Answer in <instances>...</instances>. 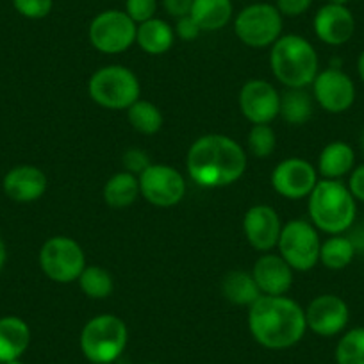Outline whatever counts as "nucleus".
<instances>
[{
    "instance_id": "1",
    "label": "nucleus",
    "mask_w": 364,
    "mask_h": 364,
    "mask_svg": "<svg viewBox=\"0 0 364 364\" xmlns=\"http://www.w3.org/2000/svg\"><path fill=\"white\" fill-rule=\"evenodd\" d=\"M248 328L264 348H291L307 331L306 311L284 295H261L248 307Z\"/></svg>"
},
{
    "instance_id": "2",
    "label": "nucleus",
    "mask_w": 364,
    "mask_h": 364,
    "mask_svg": "<svg viewBox=\"0 0 364 364\" xmlns=\"http://www.w3.org/2000/svg\"><path fill=\"white\" fill-rule=\"evenodd\" d=\"M186 166L198 186H229L247 170V154L229 136L205 134L191 145Z\"/></svg>"
},
{
    "instance_id": "3",
    "label": "nucleus",
    "mask_w": 364,
    "mask_h": 364,
    "mask_svg": "<svg viewBox=\"0 0 364 364\" xmlns=\"http://www.w3.org/2000/svg\"><path fill=\"white\" fill-rule=\"evenodd\" d=\"M311 223L331 234H343L353 225L357 216V200L341 181H318L309 195Z\"/></svg>"
},
{
    "instance_id": "4",
    "label": "nucleus",
    "mask_w": 364,
    "mask_h": 364,
    "mask_svg": "<svg viewBox=\"0 0 364 364\" xmlns=\"http://www.w3.org/2000/svg\"><path fill=\"white\" fill-rule=\"evenodd\" d=\"M269 65L286 87H307L318 75L316 50L299 34H286L272 45Z\"/></svg>"
},
{
    "instance_id": "5",
    "label": "nucleus",
    "mask_w": 364,
    "mask_h": 364,
    "mask_svg": "<svg viewBox=\"0 0 364 364\" xmlns=\"http://www.w3.org/2000/svg\"><path fill=\"white\" fill-rule=\"evenodd\" d=\"M129 331L122 318L100 314L91 318L80 332V350L90 363L111 364L124 353Z\"/></svg>"
},
{
    "instance_id": "6",
    "label": "nucleus",
    "mask_w": 364,
    "mask_h": 364,
    "mask_svg": "<svg viewBox=\"0 0 364 364\" xmlns=\"http://www.w3.org/2000/svg\"><path fill=\"white\" fill-rule=\"evenodd\" d=\"M87 91L93 102L106 109H129L139 99L141 86L132 70L122 65H109L91 75Z\"/></svg>"
},
{
    "instance_id": "7",
    "label": "nucleus",
    "mask_w": 364,
    "mask_h": 364,
    "mask_svg": "<svg viewBox=\"0 0 364 364\" xmlns=\"http://www.w3.org/2000/svg\"><path fill=\"white\" fill-rule=\"evenodd\" d=\"M277 247L279 255L293 272H309L320 261V236L316 227L306 220H291L282 225Z\"/></svg>"
},
{
    "instance_id": "8",
    "label": "nucleus",
    "mask_w": 364,
    "mask_h": 364,
    "mask_svg": "<svg viewBox=\"0 0 364 364\" xmlns=\"http://www.w3.org/2000/svg\"><path fill=\"white\" fill-rule=\"evenodd\" d=\"M234 33L248 47H269L282 36V15L272 4H250L234 20Z\"/></svg>"
},
{
    "instance_id": "9",
    "label": "nucleus",
    "mask_w": 364,
    "mask_h": 364,
    "mask_svg": "<svg viewBox=\"0 0 364 364\" xmlns=\"http://www.w3.org/2000/svg\"><path fill=\"white\" fill-rule=\"evenodd\" d=\"M40 266L50 281L68 284L80 277L86 268L82 247L68 236H54L40 250Z\"/></svg>"
},
{
    "instance_id": "10",
    "label": "nucleus",
    "mask_w": 364,
    "mask_h": 364,
    "mask_svg": "<svg viewBox=\"0 0 364 364\" xmlns=\"http://www.w3.org/2000/svg\"><path fill=\"white\" fill-rule=\"evenodd\" d=\"M138 26L120 9H107L97 15L90 23L91 45L102 54H122L136 43Z\"/></svg>"
},
{
    "instance_id": "11",
    "label": "nucleus",
    "mask_w": 364,
    "mask_h": 364,
    "mask_svg": "<svg viewBox=\"0 0 364 364\" xmlns=\"http://www.w3.org/2000/svg\"><path fill=\"white\" fill-rule=\"evenodd\" d=\"M139 193L157 208L177 205L186 193V181L181 171L168 164H150L139 175Z\"/></svg>"
},
{
    "instance_id": "12",
    "label": "nucleus",
    "mask_w": 364,
    "mask_h": 364,
    "mask_svg": "<svg viewBox=\"0 0 364 364\" xmlns=\"http://www.w3.org/2000/svg\"><path fill=\"white\" fill-rule=\"evenodd\" d=\"M311 86L314 100L327 113H345L355 102V84L341 68L331 66L323 72H318Z\"/></svg>"
},
{
    "instance_id": "13",
    "label": "nucleus",
    "mask_w": 364,
    "mask_h": 364,
    "mask_svg": "<svg viewBox=\"0 0 364 364\" xmlns=\"http://www.w3.org/2000/svg\"><path fill=\"white\" fill-rule=\"evenodd\" d=\"M318 184V170L306 159L289 157L279 163L272 173L273 190L289 200L309 197Z\"/></svg>"
},
{
    "instance_id": "14",
    "label": "nucleus",
    "mask_w": 364,
    "mask_h": 364,
    "mask_svg": "<svg viewBox=\"0 0 364 364\" xmlns=\"http://www.w3.org/2000/svg\"><path fill=\"white\" fill-rule=\"evenodd\" d=\"M240 109L252 125L269 124L279 117L281 95L268 80L252 79L240 91Z\"/></svg>"
},
{
    "instance_id": "15",
    "label": "nucleus",
    "mask_w": 364,
    "mask_h": 364,
    "mask_svg": "<svg viewBox=\"0 0 364 364\" xmlns=\"http://www.w3.org/2000/svg\"><path fill=\"white\" fill-rule=\"evenodd\" d=\"M304 311H306L307 328L323 338H331L345 331L350 320L348 306L338 295L316 296Z\"/></svg>"
},
{
    "instance_id": "16",
    "label": "nucleus",
    "mask_w": 364,
    "mask_h": 364,
    "mask_svg": "<svg viewBox=\"0 0 364 364\" xmlns=\"http://www.w3.org/2000/svg\"><path fill=\"white\" fill-rule=\"evenodd\" d=\"M314 33L325 45L339 47L352 40L355 18L346 6L325 4L314 15Z\"/></svg>"
},
{
    "instance_id": "17",
    "label": "nucleus",
    "mask_w": 364,
    "mask_h": 364,
    "mask_svg": "<svg viewBox=\"0 0 364 364\" xmlns=\"http://www.w3.org/2000/svg\"><path fill=\"white\" fill-rule=\"evenodd\" d=\"M243 230L248 243L255 250L268 252L277 247L282 223L277 211L269 205H254L247 211L243 220Z\"/></svg>"
},
{
    "instance_id": "18",
    "label": "nucleus",
    "mask_w": 364,
    "mask_h": 364,
    "mask_svg": "<svg viewBox=\"0 0 364 364\" xmlns=\"http://www.w3.org/2000/svg\"><path fill=\"white\" fill-rule=\"evenodd\" d=\"M262 295L282 296L293 284V268L277 254H264L255 261L252 269Z\"/></svg>"
},
{
    "instance_id": "19",
    "label": "nucleus",
    "mask_w": 364,
    "mask_h": 364,
    "mask_svg": "<svg viewBox=\"0 0 364 364\" xmlns=\"http://www.w3.org/2000/svg\"><path fill=\"white\" fill-rule=\"evenodd\" d=\"M4 193L15 202H34L47 191V175L33 164H20L6 173Z\"/></svg>"
},
{
    "instance_id": "20",
    "label": "nucleus",
    "mask_w": 364,
    "mask_h": 364,
    "mask_svg": "<svg viewBox=\"0 0 364 364\" xmlns=\"http://www.w3.org/2000/svg\"><path fill=\"white\" fill-rule=\"evenodd\" d=\"M31 343V328L22 318H0V363L16 360L26 353Z\"/></svg>"
},
{
    "instance_id": "21",
    "label": "nucleus",
    "mask_w": 364,
    "mask_h": 364,
    "mask_svg": "<svg viewBox=\"0 0 364 364\" xmlns=\"http://www.w3.org/2000/svg\"><path fill=\"white\" fill-rule=\"evenodd\" d=\"M353 168H355V152L345 141L328 143L318 157V173L323 178L339 181L345 175L352 173Z\"/></svg>"
},
{
    "instance_id": "22",
    "label": "nucleus",
    "mask_w": 364,
    "mask_h": 364,
    "mask_svg": "<svg viewBox=\"0 0 364 364\" xmlns=\"http://www.w3.org/2000/svg\"><path fill=\"white\" fill-rule=\"evenodd\" d=\"M175 31L170 23L161 18H150L139 23L136 31V43L143 52L150 55H161L173 47Z\"/></svg>"
},
{
    "instance_id": "23",
    "label": "nucleus",
    "mask_w": 364,
    "mask_h": 364,
    "mask_svg": "<svg viewBox=\"0 0 364 364\" xmlns=\"http://www.w3.org/2000/svg\"><path fill=\"white\" fill-rule=\"evenodd\" d=\"M230 0H193L190 16L202 31H220L232 18Z\"/></svg>"
},
{
    "instance_id": "24",
    "label": "nucleus",
    "mask_w": 364,
    "mask_h": 364,
    "mask_svg": "<svg viewBox=\"0 0 364 364\" xmlns=\"http://www.w3.org/2000/svg\"><path fill=\"white\" fill-rule=\"evenodd\" d=\"M222 295L230 304L250 307L262 293L259 289L257 282L254 281L252 273L243 272V269H232L223 277Z\"/></svg>"
},
{
    "instance_id": "25",
    "label": "nucleus",
    "mask_w": 364,
    "mask_h": 364,
    "mask_svg": "<svg viewBox=\"0 0 364 364\" xmlns=\"http://www.w3.org/2000/svg\"><path fill=\"white\" fill-rule=\"evenodd\" d=\"M139 197V178L129 171L114 173L104 186V200L109 208L124 209Z\"/></svg>"
},
{
    "instance_id": "26",
    "label": "nucleus",
    "mask_w": 364,
    "mask_h": 364,
    "mask_svg": "<svg viewBox=\"0 0 364 364\" xmlns=\"http://www.w3.org/2000/svg\"><path fill=\"white\" fill-rule=\"evenodd\" d=\"M313 97L306 91V87H288L281 97V114L288 124L304 125L313 117Z\"/></svg>"
},
{
    "instance_id": "27",
    "label": "nucleus",
    "mask_w": 364,
    "mask_h": 364,
    "mask_svg": "<svg viewBox=\"0 0 364 364\" xmlns=\"http://www.w3.org/2000/svg\"><path fill=\"white\" fill-rule=\"evenodd\" d=\"M357 250L352 240L343 234H334L320 247V262L332 272L345 269L355 257Z\"/></svg>"
},
{
    "instance_id": "28",
    "label": "nucleus",
    "mask_w": 364,
    "mask_h": 364,
    "mask_svg": "<svg viewBox=\"0 0 364 364\" xmlns=\"http://www.w3.org/2000/svg\"><path fill=\"white\" fill-rule=\"evenodd\" d=\"M127 118L134 131L146 136L156 134L163 127V114H161L159 107L154 106L149 100H136L127 109Z\"/></svg>"
},
{
    "instance_id": "29",
    "label": "nucleus",
    "mask_w": 364,
    "mask_h": 364,
    "mask_svg": "<svg viewBox=\"0 0 364 364\" xmlns=\"http://www.w3.org/2000/svg\"><path fill=\"white\" fill-rule=\"evenodd\" d=\"M77 281L84 295L93 300L107 299L113 293V277L102 266H86Z\"/></svg>"
},
{
    "instance_id": "30",
    "label": "nucleus",
    "mask_w": 364,
    "mask_h": 364,
    "mask_svg": "<svg viewBox=\"0 0 364 364\" xmlns=\"http://www.w3.org/2000/svg\"><path fill=\"white\" fill-rule=\"evenodd\" d=\"M336 364H364V327L350 328L336 346Z\"/></svg>"
},
{
    "instance_id": "31",
    "label": "nucleus",
    "mask_w": 364,
    "mask_h": 364,
    "mask_svg": "<svg viewBox=\"0 0 364 364\" xmlns=\"http://www.w3.org/2000/svg\"><path fill=\"white\" fill-rule=\"evenodd\" d=\"M275 132L269 127V124H257L252 125L250 132H248V150H250L252 156L259 157H268L272 156L273 150H275Z\"/></svg>"
},
{
    "instance_id": "32",
    "label": "nucleus",
    "mask_w": 364,
    "mask_h": 364,
    "mask_svg": "<svg viewBox=\"0 0 364 364\" xmlns=\"http://www.w3.org/2000/svg\"><path fill=\"white\" fill-rule=\"evenodd\" d=\"M16 13L29 20H41L50 15L54 0H13Z\"/></svg>"
},
{
    "instance_id": "33",
    "label": "nucleus",
    "mask_w": 364,
    "mask_h": 364,
    "mask_svg": "<svg viewBox=\"0 0 364 364\" xmlns=\"http://www.w3.org/2000/svg\"><path fill=\"white\" fill-rule=\"evenodd\" d=\"M157 11V0H125V13L136 26L154 18Z\"/></svg>"
},
{
    "instance_id": "34",
    "label": "nucleus",
    "mask_w": 364,
    "mask_h": 364,
    "mask_svg": "<svg viewBox=\"0 0 364 364\" xmlns=\"http://www.w3.org/2000/svg\"><path fill=\"white\" fill-rule=\"evenodd\" d=\"M122 163H124L125 171L136 175V177H138V175H141L143 171H145L146 168L152 164L150 163L149 154L141 149H129L127 152L124 154V157H122Z\"/></svg>"
},
{
    "instance_id": "35",
    "label": "nucleus",
    "mask_w": 364,
    "mask_h": 364,
    "mask_svg": "<svg viewBox=\"0 0 364 364\" xmlns=\"http://www.w3.org/2000/svg\"><path fill=\"white\" fill-rule=\"evenodd\" d=\"M175 36H178L184 41H193L200 36L202 29L197 26L193 18L190 15L182 16V18H177V26H175Z\"/></svg>"
},
{
    "instance_id": "36",
    "label": "nucleus",
    "mask_w": 364,
    "mask_h": 364,
    "mask_svg": "<svg viewBox=\"0 0 364 364\" xmlns=\"http://www.w3.org/2000/svg\"><path fill=\"white\" fill-rule=\"evenodd\" d=\"M313 4V0H277L275 8L282 16H300Z\"/></svg>"
},
{
    "instance_id": "37",
    "label": "nucleus",
    "mask_w": 364,
    "mask_h": 364,
    "mask_svg": "<svg viewBox=\"0 0 364 364\" xmlns=\"http://www.w3.org/2000/svg\"><path fill=\"white\" fill-rule=\"evenodd\" d=\"M348 190L357 202H364V164H359L352 170L348 178Z\"/></svg>"
},
{
    "instance_id": "38",
    "label": "nucleus",
    "mask_w": 364,
    "mask_h": 364,
    "mask_svg": "<svg viewBox=\"0 0 364 364\" xmlns=\"http://www.w3.org/2000/svg\"><path fill=\"white\" fill-rule=\"evenodd\" d=\"M193 0H163V8L173 18H182L191 13Z\"/></svg>"
},
{
    "instance_id": "39",
    "label": "nucleus",
    "mask_w": 364,
    "mask_h": 364,
    "mask_svg": "<svg viewBox=\"0 0 364 364\" xmlns=\"http://www.w3.org/2000/svg\"><path fill=\"white\" fill-rule=\"evenodd\" d=\"M6 257H8V250H6V243L4 240L0 237V269L4 268L6 264Z\"/></svg>"
},
{
    "instance_id": "40",
    "label": "nucleus",
    "mask_w": 364,
    "mask_h": 364,
    "mask_svg": "<svg viewBox=\"0 0 364 364\" xmlns=\"http://www.w3.org/2000/svg\"><path fill=\"white\" fill-rule=\"evenodd\" d=\"M357 73H359L360 80L364 82V50L359 54V59H357Z\"/></svg>"
},
{
    "instance_id": "41",
    "label": "nucleus",
    "mask_w": 364,
    "mask_h": 364,
    "mask_svg": "<svg viewBox=\"0 0 364 364\" xmlns=\"http://www.w3.org/2000/svg\"><path fill=\"white\" fill-rule=\"evenodd\" d=\"M350 0H328V4H338V6H346Z\"/></svg>"
},
{
    "instance_id": "42",
    "label": "nucleus",
    "mask_w": 364,
    "mask_h": 364,
    "mask_svg": "<svg viewBox=\"0 0 364 364\" xmlns=\"http://www.w3.org/2000/svg\"><path fill=\"white\" fill-rule=\"evenodd\" d=\"M4 364H23V363L20 359H16V360H9V363H4Z\"/></svg>"
},
{
    "instance_id": "43",
    "label": "nucleus",
    "mask_w": 364,
    "mask_h": 364,
    "mask_svg": "<svg viewBox=\"0 0 364 364\" xmlns=\"http://www.w3.org/2000/svg\"><path fill=\"white\" fill-rule=\"evenodd\" d=\"M360 145H363V150H364V131H363V136H360Z\"/></svg>"
},
{
    "instance_id": "44",
    "label": "nucleus",
    "mask_w": 364,
    "mask_h": 364,
    "mask_svg": "<svg viewBox=\"0 0 364 364\" xmlns=\"http://www.w3.org/2000/svg\"><path fill=\"white\" fill-rule=\"evenodd\" d=\"M149 364H157V363H149Z\"/></svg>"
},
{
    "instance_id": "45",
    "label": "nucleus",
    "mask_w": 364,
    "mask_h": 364,
    "mask_svg": "<svg viewBox=\"0 0 364 364\" xmlns=\"http://www.w3.org/2000/svg\"><path fill=\"white\" fill-rule=\"evenodd\" d=\"M91 364H99V363H91Z\"/></svg>"
}]
</instances>
